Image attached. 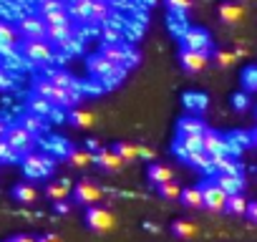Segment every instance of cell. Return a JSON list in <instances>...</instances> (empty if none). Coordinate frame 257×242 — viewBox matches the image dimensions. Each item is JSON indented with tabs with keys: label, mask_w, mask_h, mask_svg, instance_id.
Returning a JSON list of instances; mask_svg holds the SVG:
<instances>
[{
	"label": "cell",
	"mask_w": 257,
	"mask_h": 242,
	"mask_svg": "<svg viewBox=\"0 0 257 242\" xmlns=\"http://www.w3.org/2000/svg\"><path fill=\"white\" fill-rule=\"evenodd\" d=\"M33 93H36V96H43V98L51 101L53 106H58V108H68V111L76 108L78 101H81V93H73V91L58 88V86L51 83L46 76L36 78V83H33Z\"/></svg>",
	"instance_id": "1"
},
{
	"label": "cell",
	"mask_w": 257,
	"mask_h": 242,
	"mask_svg": "<svg viewBox=\"0 0 257 242\" xmlns=\"http://www.w3.org/2000/svg\"><path fill=\"white\" fill-rule=\"evenodd\" d=\"M179 48H187V51H197V53H204L212 58L214 53V41L209 36V31L199 28V26H189L182 36H179Z\"/></svg>",
	"instance_id": "2"
},
{
	"label": "cell",
	"mask_w": 257,
	"mask_h": 242,
	"mask_svg": "<svg viewBox=\"0 0 257 242\" xmlns=\"http://www.w3.org/2000/svg\"><path fill=\"white\" fill-rule=\"evenodd\" d=\"M53 167H56V159L51 154H41V152H31L21 159V169L28 179H46V177H51Z\"/></svg>",
	"instance_id": "3"
},
{
	"label": "cell",
	"mask_w": 257,
	"mask_h": 242,
	"mask_svg": "<svg viewBox=\"0 0 257 242\" xmlns=\"http://www.w3.org/2000/svg\"><path fill=\"white\" fill-rule=\"evenodd\" d=\"M88 71H91L96 78L106 81V83H118V78L126 73V68L116 66V63H113L111 58H106L103 53H96V56L88 58Z\"/></svg>",
	"instance_id": "4"
},
{
	"label": "cell",
	"mask_w": 257,
	"mask_h": 242,
	"mask_svg": "<svg viewBox=\"0 0 257 242\" xmlns=\"http://www.w3.org/2000/svg\"><path fill=\"white\" fill-rule=\"evenodd\" d=\"M21 53L26 56V61L36 63V66H48L53 61V46L41 38V41H21Z\"/></svg>",
	"instance_id": "5"
},
{
	"label": "cell",
	"mask_w": 257,
	"mask_h": 242,
	"mask_svg": "<svg viewBox=\"0 0 257 242\" xmlns=\"http://www.w3.org/2000/svg\"><path fill=\"white\" fill-rule=\"evenodd\" d=\"M116 224V217L101 207V204H93V207H86V227L96 234H103V232H111Z\"/></svg>",
	"instance_id": "6"
},
{
	"label": "cell",
	"mask_w": 257,
	"mask_h": 242,
	"mask_svg": "<svg viewBox=\"0 0 257 242\" xmlns=\"http://www.w3.org/2000/svg\"><path fill=\"white\" fill-rule=\"evenodd\" d=\"M202 149H204L209 157H224V154L237 152V149L232 147V142H229L224 134L214 132V129H207V132L202 134Z\"/></svg>",
	"instance_id": "7"
},
{
	"label": "cell",
	"mask_w": 257,
	"mask_h": 242,
	"mask_svg": "<svg viewBox=\"0 0 257 242\" xmlns=\"http://www.w3.org/2000/svg\"><path fill=\"white\" fill-rule=\"evenodd\" d=\"M199 189H202V199H204V207L212 209V212H222L227 207V194L217 187V179L207 177L199 182Z\"/></svg>",
	"instance_id": "8"
},
{
	"label": "cell",
	"mask_w": 257,
	"mask_h": 242,
	"mask_svg": "<svg viewBox=\"0 0 257 242\" xmlns=\"http://www.w3.org/2000/svg\"><path fill=\"white\" fill-rule=\"evenodd\" d=\"M101 53L106 56V58H111L116 66H121V68H132L137 61H139V56H134V51L128 48L126 43H121V41H113V43H103V48H101Z\"/></svg>",
	"instance_id": "9"
},
{
	"label": "cell",
	"mask_w": 257,
	"mask_h": 242,
	"mask_svg": "<svg viewBox=\"0 0 257 242\" xmlns=\"http://www.w3.org/2000/svg\"><path fill=\"white\" fill-rule=\"evenodd\" d=\"M36 137L33 134H28L21 124H11V129H8V134H6V142L16 149V154L18 157H26V154H31L33 152V142Z\"/></svg>",
	"instance_id": "10"
},
{
	"label": "cell",
	"mask_w": 257,
	"mask_h": 242,
	"mask_svg": "<svg viewBox=\"0 0 257 242\" xmlns=\"http://www.w3.org/2000/svg\"><path fill=\"white\" fill-rule=\"evenodd\" d=\"M16 28H18L23 41H41V38H46V21L41 16H23Z\"/></svg>",
	"instance_id": "11"
},
{
	"label": "cell",
	"mask_w": 257,
	"mask_h": 242,
	"mask_svg": "<svg viewBox=\"0 0 257 242\" xmlns=\"http://www.w3.org/2000/svg\"><path fill=\"white\" fill-rule=\"evenodd\" d=\"M71 197H73V202H76V204L93 207V204L101 199V189H98L91 179H81V182H76V187H73Z\"/></svg>",
	"instance_id": "12"
},
{
	"label": "cell",
	"mask_w": 257,
	"mask_h": 242,
	"mask_svg": "<svg viewBox=\"0 0 257 242\" xmlns=\"http://www.w3.org/2000/svg\"><path fill=\"white\" fill-rule=\"evenodd\" d=\"M179 63L187 73H199L207 68L209 63V56L204 53H197V51H187V48H179Z\"/></svg>",
	"instance_id": "13"
},
{
	"label": "cell",
	"mask_w": 257,
	"mask_h": 242,
	"mask_svg": "<svg viewBox=\"0 0 257 242\" xmlns=\"http://www.w3.org/2000/svg\"><path fill=\"white\" fill-rule=\"evenodd\" d=\"M182 106L187 108L189 116H202L209 108V96L202 93V91H187L182 96Z\"/></svg>",
	"instance_id": "14"
},
{
	"label": "cell",
	"mask_w": 257,
	"mask_h": 242,
	"mask_svg": "<svg viewBox=\"0 0 257 242\" xmlns=\"http://www.w3.org/2000/svg\"><path fill=\"white\" fill-rule=\"evenodd\" d=\"M21 33L16 26L6 23V21H0V53H13L18 46H21Z\"/></svg>",
	"instance_id": "15"
},
{
	"label": "cell",
	"mask_w": 257,
	"mask_h": 242,
	"mask_svg": "<svg viewBox=\"0 0 257 242\" xmlns=\"http://www.w3.org/2000/svg\"><path fill=\"white\" fill-rule=\"evenodd\" d=\"M217 13H219V21L224 26H237V23L244 21V8H242V3H237V0H224Z\"/></svg>",
	"instance_id": "16"
},
{
	"label": "cell",
	"mask_w": 257,
	"mask_h": 242,
	"mask_svg": "<svg viewBox=\"0 0 257 242\" xmlns=\"http://www.w3.org/2000/svg\"><path fill=\"white\" fill-rule=\"evenodd\" d=\"M172 152L179 157V159H189L194 152H202V137H177L174 144H172Z\"/></svg>",
	"instance_id": "17"
},
{
	"label": "cell",
	"mask_w": 257,
	"mask_h": 242,
	"mask_svg": "<svg viewBox=\"0 0 257 242\" xmlns=\"http://www.w3.org/2000/svg\"><path fill=\"white\" fill-rule=\"evenodd\" d=\"M207 132V124L202 116H184L177 124V137H202Z\"/></svg>",
	"instance_id": "18"
},
{
	"label": "cell",
	"mask_w": 257,
	"mask_h": 242,
	"mask_svg": "<svg viewBox=\"0 0 257 242\" xmlns=\"http://www.w3.org/2000/svg\"><path fill=\"white\" fill-rule=\"evenodd\" d=\"M93 164H96L98 169H103V172H118V169L123 167V162L116 157L113 149H98V152L93 154Z\"/></svg>",
	"instance_id": "19"
},
{
	"label": "cell",
	"mask_w": 257,
	"mask_h": 242,
	"mask_svg": "<svg viewBox=\"0 0 257 242\" xmlns=\"http://www.w3.org/2000/svg\"><path fill=\"white\" fill-rule=\"evenodd\" d=\"M147 179L152 182V187H159L164 182H172L174 179V169L169 164H159V162H152L149 169H147Z\"/></svg>",
	"instance_id": "20"
},
{
	"label": "cell",
	"mask_w": 257,
	"mask_h": 242,
	"mask_svg": "<svg viewBox=\"0 0 257 242\" xmlns=\"http://www.w3.org/2000/svg\"><path fill=\"white\" fill-rule=\"evenodd\" d=\"M71 192H73L71 179H56V182H48V184H46V197L53 199V202H63V199H68Z\"/></svg>",
	"instance_id": "21"
},
{
	"label": "cell",
	"mask_w": 257,
	"mask_h": 242,
	"mask_svg": "<svg viewBox=\"0 0 257 242\" xmlns=\"http://www.w3.org/2000/svg\"><path fill=\"white\" fill-rule=\"evenodd\" d=\"M68 121H71L76 129H91V127L96 124V113H93L91 108H81V106H76V108L68 111Z\"/></svg>",
	"instance_id": "22"
},
{
	"label": "cell",
	"mask_w": 257,
	"mask_h": 242,
	"mask_svg": "<svg viewBox=\"0 0 257 242\" xmlns=\"http://www.w3.org/2000/svg\"><path fill=\"white\" fill-rule=\"evenodd\" d=\"M214 179H217V187H219L227 197H232V194H242V187H244L242 174H217Z\"/></svg>",
	"instance_id": "23"
},
{
	"label": "cell",
	"mask_w": 257,
	"mask_h": 242,
	"mask_svg": "<svg viewBox=\"0 0 257 242\" xmlns=\"http://www.w3.org/2000/svg\"><path fill=\"white\" fill-rule=\"evenodd\" d=\"M51 83H56L58 88H66V91H73V93H78V81L68 73V71H61V68H53V71H48V76H46Z\"/></svg>",
	"instance_id": "24"
},
{
	"label": "cell",
	"mask_w": 257,
	"mask_h": 242,
	"mask_svg": "<svg viewBox=\"0 0 257 242\" xmlns=\"http://www.w3.org/2000/svg\"><path fill=\"white\" fill-rule=\"evenodd\" d=\"M179 202H182L184 207H189V209H199V207H204V199H202V189H199V184L182 187Z\"/></svg>",
	"instance_id": "25"
},
{
	"label": "cell",
	"mask_w": 257,
	"mask_h": 242,
	"mask_svg": "<svg viewBox=\"0 0 257 242\" xmlns=\"http://www.w3.org/2000/svg\"><path fill=\"white\" fill-rule=\"evenodd\" d=\"M111 21V6L108 0H91V23L106 26Z\"/></svg>",
	"instance_id": "26"
},
{
	"label": "cell",
	"mask_w": 257,
	"mask_h": 242,
	"mask_svg": "<svg viewBox=\"0 0 257 242\" xmlns=\"http://www.w3.org/2000/svg\"><path fill=\"white\" fill-rule=\"evenodd\" d=\"M71 18L81 23H91V0H71V6L66 8Z\"/></svg>",
	"instance_id": "27"
},
{
	"label": "cell",
	"mask_w": 257,
	"mask_h": 242,
	"mask_svg": "<svg viewBox=\"0 0 257 242\" xmlns=\"http://www.w3.org/2000/svg\"><path fill=\"white\" fill-rule=\"evenodd\" d=\"M36 197H38V192H36V187L31 182H21V184L13 187V199L21 202V204H33Z\"/></svg>",
	"instance_id": "28"
},
{
	"label": "cell",
	"mask_w": 257,
	"mask_h": 242,
	"mask_svg": "<svg viewBox=\"0 0 257 242\" xmlns=\"http://www.w3.org/2000/svg\"><path fill=\"white\" fill-rule=\"evenodd\" d=\"M111 149L116 152V157H118L123 164H126V162L139 159V147H137V144H132V142H116Z\"/></svg>",
	"instance_id": "29"
},
{
	"label": "cell",
	"mask_w": 257,
	"mask_h": 242,
	"mask_svg": "<svg viewBox=\"0 0 257 242\" xmlns=\"http://www.w3.org/2000/svg\"><path fill=\"white\" fill-rule=\"evenodd\" d=\"M212 167L217 169V174H239V162H234L229 154L212 157Z\"/></svg>",
	"instance_id": "30"
},
{
	"label": "cell",
	"mask_w": 257,
	"mask_h": 242,
	"mask_svg": "<svg viewBox=\"0 0 257 242\" xmlns=\"http://www.w3.org/2000/svg\"><path fill=\"white\" fill-rule=\"evenodd\" d=\"M28 111L31 113H36V116H41V118H46V116H51L53 113V103L51 101H46L43 96H31V101H28Z\"/></svg>",
	"instance_id": "31"
},
{
	"label": "cell",
	"mask_w": 257,
	"mask_h": 242,
	"mask_svg": "<svg viewBox=\"0 0 257 242\" xmlns=\"http://www.w3.org/2000/svg\"><path fill=\"white\" fill-rule=\"evenodd\" d=\"M172 232L179 237V239H192L197 234V224L192 219H174L172 222Z\"/></svg>",
	"instance_id": "32"
},
{
	"label": "cell",
	"mask_w": 257,
	"mask_h": 242,
	"mask_svg": "<svg viewBox=\"0 0 257 242\" xmlns=\"http://www.w3.org/2000/svg\"><path fill=\"white\" fill-rule=\"evenodd\" d=\"M239 81H242V91L247 93H257V66H244L242 73H239Z\"/></svg>",
	"instance_id": "33"
},
{
	"label": "cell",
	"mask_w": 257,
	"mask_h": 242,
	"mask_svg": "<svg viewBox=\"0 0 257 242\" xmlns=\"http://www.w3.org/2000/svg\"><path fill=\"white\" fill-rule=\"evenodd\" d=\"M18 124H21V127H23V129H26L28 134H33V137H38V134H41V132L46 129L43 118H41V116H36V113H31V111H28V113H26V116H23V118L18 121Z\"/></svg>",
	"instance_id": "34"
},
{
	"label": "cell",
	"mask_w": 257,
	"mask_h": 242,
	"mask_svg": "<svg viewBox=\"0 0 257 242\" xmlns=\"http://www.w3.org/2000/svg\"><path fill=\"white\" fill-rule=\"evenodd\" d=\"M68 162H71V167L83 169V167L93 164V154H91L88 149H71V152H68Z\"/></svg>",
	"instance_id": "35"
},
{
	"label": "cell",
	"mask_w": 257,
	"mask_h": 242,
	"mask_svg": "<svg viewBox=\"0 0 257 242\" xmlns=\"http://www.w3.org/2000/svg\"><path fill=\"white\" fill-rule=\"evenodd\" d=\"M187 164L189 167H194V169H199V172H212L214 167H212V157L202 149V152H194L189 159H187Z\"/></svg>",
	"instance_id": "36"
},
{
	"label": "cell",
	"mask_w": 257,
	"mask_h": 242,
	"mask_svg": "<svg viewBox=\"0 0 257 242\" xmlns=\"http://www.w3.org/2000/svg\"><path fill=\"white\" fill-rule=\"evenodd\" d=\"M212 58H214V63L219 66V68H229L239 56L234 53V51H229V48H214V53H212Z\"/></svg>",
	"instance_id": "37"
},
{
	"label": "cell",
	"mask_w": 257,
	"mask_h": 242,
	"mask_svg": "<svg viewBox=\"0 0 257 242\" xmlns=\"http://www.w3.org/2000/svg\"><path fill=\"white\" fill-rule=\"evenodd\" d=\"M247 207H249V202L244 199V194H232V197H227V212H232V214H247Z\"/></svg>",
	"instance_id": "38"
},
{
	"label": "cell",
	"mask_w": 257,
	"mask_h": 242,
	"mask_svg": "<svg viewBox=\"0 0 257 242\" xmlns=\"http://www.w3.org/2000/svg\"><path fill=\"white\" fill-rule=\"evenodd\" d=\"M157 189V194L159 197H164V199H179V194H182V187L172 179V182H164V184H159V187H154Z\"/></svg>",
	"instance_id": "39"
},
{
	"label": "cell",
	"mask_w": 257,
	"mask_h": 242,
	"mask_svg": "<svg viewBox=\"0 0 257 242\" xmlns=\"http://www.w3.org/2000/svg\"><path fill=\"white\" fill-rule=\"evenodd\" d=\"M63 8H66L63 0H41V3H38V13H41V18H43V16H48V13L63 11Z\"/></svg>",
	"instance_id": "40"
},
{
	"label": "cell",
	"mask_w": 257,
	"mask_h": 242,
	"mask_svg": "<svg viewBox=\"0 0 257 242\" xmlns=\"http://www.w3.org/2000/svg\"><path fill=\"white\" fill-rule=\"evenodd\" d=\"M227 139L232 142V147L239 152V147H249L252 144V134H247V132H232V134H227Z\"/></svg>",
	"instance_id": "41"
},
{
	"label": "cell",
	"mask_w": 257,
	"mask_h": 242,
	"mask_svg": "<svg viewBox=\"0 0 257 242\" xmlns=\"http://www.w3.org/2000/svg\"><path fill=\"white\" fill-rule=\"evenodd\" d=\"M167 8L172 16H184L192 8V0H167Z\"/></svg>",
	"instance_id": "42"
},
{
	"label": "cell",
	"mask_w": 257,
	"mask_h": 242,
	"mask_svg": "<svg viewBox=\"0 0 257 242\" xmlns=\"http://www.w3.org/2000/svg\"><path fill=\"white\" fill-rule=\"evenodd\" d=\"M0 162H6V164H13V162H18V154H16V149L6 142V139H0Z\"/></svg>",
	"instance_id": "43"
},
{
	"label": "cell",
	"mask_w": 257,
	"mask_h": 242,
	"mask_svg": "<svg viewBox=\"0 0 257 242\" xmlns=\"http://www.w3.org/2000/svg\"><path fill=\"white\" fill-rule=\"evenodd\" d=\"M232 106L237 111H244L249 106V93L247 91H239V93H232Z\"/></svg>",
	"instance_id": "44"
},
{
	"label": "cell",
	"mask_w": 257,
	"mask_h": 242,
	"mask_svg": "<svg viewBox=\"0 0 257 242\" xmlns=\"http://www.w3.org/2000/svg\"><path fill=\"white\" fill-rule=\"evenodd\" d=\"M13 86V78H11V73L0 66V91H6V88H11Z\"/></svg>",
	"instance_id": "45"
},
{
	"label": "cell",
	"mask_w": 257,
	"mask_h": 242,
	"mask_svg": "<svg viewBox=\"0 0 257 242\" xmlns=\"http://www.w3.org/2000/svg\"><path fill=\"white\" fill-rule=\"evenodd\" d=\"M247 219H249L252 224H257V202H249V207H247Z\"/></svg>",
	"instance_id": "46"
},
{
	"label": "cell",
	"mask_w": 257,
	"mask_h": 242,
	"mask_svg": "<svg viewBox=\"0 0 257 242\" xmlns=\"http://www.w3.org/2000/svg\"><path fill=\"white\" fill-rule=\"evenodd\" d=\"M53 207H56L58 214H68V212H71V204H68L66 199H63V202H53Z\"/></svg>",
	"instance_id": "47"
},
{
	"label": "cell",
	"mask_w": 257,
	"mask_h": 242,
	"mask_svg": "<svg viewBox=\"0 0 257 242\" xmlns=\"http://www.w3.org/2000/svg\"><path fill=\"white\" fill-rule=\"evenodd\" d=\"M38 242H63L58 234H53V232H46V234H41L38 237Z\"/></svg>",
	"instance_id": "48"
},
{
	"label": "cell",
	"mask_w": 257,
	"mask_h": 242,
	"mask_svg": "<svg viewBox=\"0 0 257 242\" xmlns=\"http://www.w3.org/2000/svg\"><path fill=\"white\" fill-rule=\"evenodd\" d=\"M8 129H11V124H8V118H3V116H0V139H6Z\"/></svg>",
	"instance_id": "49"
},
{
	"label": "cell",
	"mask_w": 257,
	"mask_h": 242,
	"mask_svg": "<svg viewBox=\"0 0 257 242\" xmlns=\"http://www.w3.org/2000/svg\"><path fill=\"white\" fill-rule=\"evenodd\" d=\"M86 149H88V152H91V154H96V152H98V149H101V144H98V142H96V139H88V142H86Z\"/></svg>",
	"instance_id": "50"
},
{
	"label": "cell",
	"mask_w": 257,
	"mask_h": 242,
	"mask_svg": "<svg viewBox=\"0 0 257 242\" xmlns=\"http://www.w3.org/2000/svg\"><path fill=\"white\" fill-rule=\"evenodd\" d=\"M13 242H38V237H31V234H16Z\"/></svg>",
	"instance_id": "51"
},
{
	"label": "cell",
	"mask_w": 257,
	"mask_h": 242,
	"mask_svg": "<svg viewBox=\"0 0 257 242\" xmlns=\"http://www.w3.org/2000/svg\"><path fill=\"white\" fill-rule=\"evenodd\" d=\"M249 134H252V144H254V147H257V129H252V132H249Z\"/></svg>",
	"instance_id": "52"
},
{
	"label": "cell",
	"mask_w": 257,
	"mask_h": 242,
	"mask_svg": "<svg viewBox=\"0 0 257 242\" xmlns=\"http://www.w3.org/2000/svg\"><path fill=\"white\" fill-rule=\"evenodd\" d=\"M254 113H257V106H254Z\"/></svg>",
	"instance_id": "53"
},
{
	"label": "cell",
	"mask_w": 257,
	"mask_h": 242,
	"mask_svg": "<svg viewBox=\"0 0 257 242\" xmlns=\"http://www.w3.org/2000/svg\"><path fill=\"white\" fill-rule=\"evenodd\" d=\"M8 242H13V239H8Z\"/></svg>",
	"instance_id": "54"
}]
</instances>
